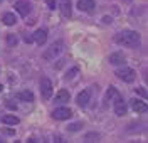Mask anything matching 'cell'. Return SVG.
Masks as SVG:
<instances>
[{"mask_svg": "<svg viewBox=\"0 0 148 143\" xmlns=\"http://www.w3.org/2000/svg\"><path fill=\"white\" fill-rule=\"evenodd\" d=\"M116 76L120 77L121 81H125V83H133L135 77H136V73L131 67H120L116 71Z\"/></svg>", "mask_w": 148, "mask_h": 143, "instance_id": "obj_3", "label": "cell"}, {"mask_svg": "<svg viewBox=\"0 0 148 143\" xmlns=\"http://www.w3.org/2000/svg\"><path fill=\"white\" fill-rule=\"evenodd\" d=\"M5 106H7V108H10V109H17V106L14 105V103H10V101H7V103H5Z\"/></svg>", "mask_w": 148, "mask_h": 143, "instance_id": "obj_25", "label": "cell"}, {"mask_svg": "<svg viewBox=\"0 0 148 143\" xmlns=\"http://www.w3.org/2000/svg\"><path fill=\"white\" fill-rule=\"evenodd\" d=\"M7 44H9L10 47H15L17 46V36H14V34H10V36H7Z\"/></svg>", "mask_w": 148, "mask_h": 143, "instance_id": "obj_19", "label": "cell"}, {"mask_svg": "<svg viewBox=\"0 0 148 143\" xmlns=\"http://www.w3.org/2000/svg\"><path fill=\"white\" fill-rule=\"evenodd\" d=\"M131 108L136 111V113H147L148 106L145 101H141V99H131Z\"/></svg>", "mask_w": 148, "mask_h": 143, "instance_id": "obj_14", "label": "cell"}, {"mask_svg": "<svg viewBox=\"0 0 148 143\" xmlns=\"http://www.w3.org/2000/svg\"><path fill=\"white\" fill-rule=\"evenodd\" d=\"M108 61H110L113 66H123V64L126 62V59H125V56H123L121 52H113V54L108 57Z\"/></svg>", "mask_w": 148, "mask_h": 143, "instance_id": "obj_13", "label": "cell"}, {"mask_svg": "<svg viewBox=\"0 0 148 143\" xmlns=\"http://www.w3.org/2000/svg\"><path fill=\"white\" fill-rule=\"evenodd\" d=\"M32 40L36 42L37 46H44V44H46V40H47V30H46V29H37L36 32H34Z\"/></svg>", "mask_w": 148, "mask_h": 143, "instance_id": "obj_9", "label": "cell"}, {"mask_svg": "<svg viewBox=\"0 0 148 143\" xmlns=\"http://www.w3.org/2000/svg\"><path fill=\"white\" fill-rule=\"evenodd\" d=\"M52 91H54V88H52V81H51L47 76L40 77V94H42V98L49 99L51 94H52Z\"/></svg>", "mask_w": 148, "mask_h": 143, "instance_id": "obj_4", "label": "cell"}, {"mask_svg": "<svg viewBox=\"0 0 148 143\" xmlns=\"http://www.w3.org/2000/svg\"><path fill=\"white\" fill-rule=\"evenodd\" d=\"M136 93H138L140 96H143V98L147 99V89H143V88H136Z\"/></svg>", "mask_w": 148, "mask_h": 143, "instance_id": "obj_24", "label": "cell"}, {"mask_svg": "<svg viewBox=\"0 0 148 143\" xmlns=\"http://www.w3.org/2000/svg\"><path fill=\"white\" fill-rule=\"evenodd\" d=\"M59 7H61V14H62V17H66V19H71V15H73V7H71V0H62Z\"/></svg>", "mask_w": 148, "mask_h": 143, "instance_id": "obj_12", "label": "cell"}, {"mask_svg": "<svg viewBox=\"0 0 148 143\" xmlns=\"http://www.w3.org/2000/svg\"><path fill=\"white\" fill-rule=\"evenodd\" d=\"M114 40L125 47H138L140 42H141V37L136 30H123L114 37Z\"/></svg>", "mask_w": 148, "mask_h": 143, "instance_id": "obj_1", "label": "cell"}, {"mask_svg": "<svg viewBox=\"0 0 148 143\" xmlns=\"http://www.w3.org/2000/svg\"><path fill=\"white\" fill-rule=\"evenodd\" d=\"M17 99L20 101H27V103H32L34 101V94L30 91H22V93H17Z\"/></svg>", "mask_w": 148, "mask_h": 143, "instance_id": "obj_17", "label": "cell"}, {"mask_svg": "<svg viewBox=\"0 0 148 143\" xmlns=\"http://www.w3.org/2000/svg\"><path fill=\"white\" fill-rule=\"evenodd\" d=\"M14 7L17 10V14H20L22 17H27L29 14H30V10H32V5H30L29 0H17Z\"/></svg>", "mask_w": 148, "mask_h": 143, "instance_id": "obj_6", "label": "cell"}, {"mask_svg": "<svg viewBox=\"0 0 148 143\" xmlns=\"http://www.w3.org/2000/svg\"><path fill=\"white\" fill-rule=\"evenodd\" d=\"M0 2H2V0H0Z\"/></svg>", "mask_w": 148, "mask_h": 143, "instance_id": "obj_28", "label": "cell"}, {"mask_svg": "<svg viewBox=\"0 0 148 143\" xmlns=\"http://www.w3.org/2000/svg\"><path fill=\"white\" fill-rule=\"evenodd\" d=\"M84 138H86V140H99V135L98 133H88Z\"/></svg>", "mask_w": 148, "mask_h": 143, "instance_id": "obj_22", "label": "cell"}, {"mask_svg": "<svg viewBox=\"0 0 148 143\" xmlns=\"http://www.w3.org/2000/svg\"><path fill=\"white\" fill-rule=\"evenodd\" d=\"M2 123H5V125H18V118L17 116H14V114H5V116L2 118Z\"/></svg>", "mask_w": 148, "mask_h": 143, "instance_id": "obj_18", "label": "cell"}, {"mask_svg": "<svg viewBox=\"0 0 148 143\" xmlns=\"http://www.w3.org/2000/svg\"><path fill=\"white\" fill-rule=\"evenodd\" d=\"M114 114H118V116H125V114L128 113V106H126V103L123 101V98H121V94L118 96V98H114Z\"/></svg>", "mask_w": 148, "mask_h": 143, "instance_id": "obj_7", "label": "cell"}, {"mask_svg": "<svg viewBox=\"0 0 148 143\" xmlns=\"http://www.w3.org/2000/svg\"><path fill=\"white\" fill-rule=\"evenodd\" d=\"M118 96H120L118 89H114V88H108V91H106V94H104V101H103V106H104V108H108L111 101H114V98H118Z\"/></svg>", "mask_w": 148, "mask_h": 143, "instance_id": "obj_10", "label": "cell"}, {"mask_svg": "<svg viewBox=\"0 0 148 143\" xmlns=\"http://www.w3.org/2000/svg\"><path fill=\"white\" fill-rule=\"evenodd\" d=\"M69 98H71L69 91H66V89H61V91L57 93V96H56V103H59V105H62V103H67V101H69Z\"/></svg>", "mask_w": 148, "mask_h": 143, "instance_id": "obj_15", "label": "cell"}, {"mask_svg": "<svg viewBox=\"0 0 148 143\" xmlns=\"http://www.w3.org/2000/svg\"><path fill=\"white\" fill-rule=\"evenodd\" d=\"M47 2V5H49V9L52 10V9H56V5H57V0H46Z\"/></svg>", "mask_w": 148, "mask_h": 143, "instance_id": "obj_23", "label": "cell"}, {"mask_svg": "<svg viewBox=\"0 0 148 143\" xmlns=\"http://www.w3.org/2000/svg\"><path fill=\"white\" fill-rule=\"evenodd\" d=\"M51 116L57 120V121H64V120H69L71 116H73V111L69 109V108H64V106H61V108H56L54 111L51 113Z\"/></svg>", "mask_w": 148, "mask_h": 143, "instance_id": "obj_5", "label": "cell"}, {"mask_svg": "<svg viewBox=\"0 0 148 143\" xmlns=\"http://www.w3.org/2000/svg\"><path fill=\"white\" fill-rule=\"evenodd\" d=\"M89 101H91V89H84V91H81L79 94L76 96V103L81 106V108L88 106Z\"/></svg>", "mask_w": 148, "mask_h": 143, "instance_id": "obj_8", "label": "cell"}, {"mask_svg": "<svg viewBox=\"0 0 148 143\" xmlns=\"http://www.w3.org/2000/svg\"><path fill=\"white\" fill-rule=\"evenodd\" d=\"M77 73H79V69H77V67H71V69L66 73V79H73V77L76 76Z\"/></svg>", "mask_w": 148, "mask_h": 143, "instance_id": "obj_21", "label": "cell"}, {"mask_svg": "<svg viewBox=\"0 0 148 143\" xmlns=\"http://www.w3.org/2000/svg\"><path fill=\"white\" fill-rule=\"evenodd\" d=\"M96 7V2L94 0H79L77 2V9L83 10V12H92Z\"/></svg>", "mask_w": 148, "mask_h": 143, "instance_id": "obj_11", "label": "cell"}, {"mask_svg": "<svg viewBox=\"0 0 148 143\" xmlns=\"http://www.w3.org/2000/svg\"><path fill=\"white\" fill-rule=\"evenodd\" d=\"M123 2H126V3H131V2H133V0H123Z\"/></svg>", "mask_w": 148, "mask_h": 143, "instance_id": "obj_26", "label": "cell"}, {"mask_svg": "<svg viewBox=\"0 0 148 143\" xmlns=\"http://www.w3.org/2000/svg\"><path fill=\"white\" fill-rule=\"evenodd\" d=\"M81 128H83V123H81V121H77V123H71L69 126H67L69 131H79Z\"/></svg>", "mask_w": 148, "mask_h": 143, "instance_id": "obj_20", "label": "cell"}, {"mask_svg": "<svg viewBox=\"0 0 148 143\" xmlns=\"http://www.w3.org/2000/svg\"><path fill=\"white\" fill-rule=\"evenodd\" d=\"M64 52V42L62 40H56L54 44H51V47L44 52V61H52L56 57H59L61 54Z\"/></svg>", "mask_w": 148, "mask_h": 143, "instance_id": "obj_2", "label": "cell"}, {"mask_svg": "<svg viewBox=\"0 0 148 143\" xmlns=\"http://www.w3.org/2000/svg\"><path fill=\"white\" fill-rule=\"evenodd\" d=\"M2 89H3V86H2V84H0V93H2Z\"/></svg>", "mask_w": 148, "mask_h": 143, "instance_id": "obj_27", "label": "cell"}, {"mask_svg": "<svg viewBox=\"0 0 148 143\" xmlns=\"http://www.w3.org/2000/svg\"><path fill=\"white\" fill-rule=\"evenodd\" d=\"M2 22H3L5 25H14V24L17 22V17H15V14H14V12H7V14H3Z\"/></svg>", "mask_w": 148, "mask_h": 143, "instance_id": "obj_16", "label": "cell"}]
</instances>
